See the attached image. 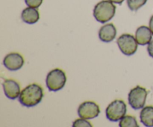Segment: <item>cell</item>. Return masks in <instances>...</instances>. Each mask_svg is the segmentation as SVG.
Wrapping results in <instances>:
<instances>
[{
  "label": "cell",
  "mask_w": 153,
  "mask_h": 127,
  "mask_svg": "<svg viewBox=\"0 0 153 127\" xmlns=\"http://www.w3.org/2000/svg\"><path fill=\"white\" fill-rule=\"evenodd\" d=\"M43 95V90L40 85L31 84L21 91L19 101L25 107H33L42 101Z\"/></svg>",
  "instance_id": "6da1fadb"
},
{
  "label": "cell",
  "mask_w": 153,
  "mask_h": 127,
  "mask_svg": "<svg viewBox=\"0 0 153 127\" xmlns=\"http://www.w3.org/2000/svg\"><path fill=\"white\" fill-rule=\"evenodd\" d=\"M116 13V6L109 0H102L96 4L94 9V16L97 21L101 23L110 21Z\"/></svg>",
  "instance_id": "7a4b0ae2"
},
{
  "label": "cell",
  "mask_w": 153,
  "mask_h": 127,
  "mask_svg": "<svg viewBox=\"0 0 153 127\" xmlns=\"http://www.w3.org/2000/svg\"><path fill=\"white\" fill-rule=\"evenodd\" d=\"M67 82L66 73L61 69H54L48 73L46 82L50 91H58L62 89Z\"/></svg>",
  "instance_id": "3957f363"
},
{
  "label": "cell",
  "mask_w": 153,
  "mask_h": 127,
  "mask_svg": "<svg viewBox=\"0 0 153 127\" xmlns=\"http://www.w3.org/2000/svg\"><path fill=\"white\" fill-rule=\"evenodd\" d=\"M126 104L121 100H116L108 105L106 108V117L112 122L122 119L126 114Z\"/></svg>",
  "instance_id": "277c9868"
},
{
  "label": "cell",
  "mask_w": 153,
  "mask_h": 127,
  "mask_svg": "<svg viewBox=\"0 0 153 127\" xmlns=\"http://www.w3.org/2000/svg\"><path fill=\"white\" fill-rule=\"evenodd\" d=\"M147 91L144 88L137 86L130 91L128 96V103L133 109L138 110L145 105Z\"/></svg>",
  "instance_id": "5b68a950"
},
{
  "label": "cell",
  "mask_w": 153,
  "mask_h": 127,
  "mask_svg": "<svg viewBox=\"0 0 153 127\" xmlns=\"http://www.w3.org/2000/svg\"><path fill=\"white\" fill-rule=\"evenodd\" d=\"M119 49L126 55H134L137 49V43L135 37L129 34H123L118 37L117 40Z\"/></svg>",
  "instance_id": "8992f818"
},
{
  "label": "cell",
  "mask_w": 153,
  "mask_h": 127,
  "mask_svg": "<svg viewBox=\"0 0 153 127\" xmlns=\"http://www.w3.org/2000/svg\"><path fill=\"white\" fill-rule=\"evenodd\" d=\"M100 113V107L94 102H84L79 105L78 108V114L79 117L86 120H91L97 117Z\"/></svg>",
  "instance_id": "52a82bcc"
},
{
  "label": "cell",
  "mask_w": 153,
  "mask_h": 127,
  "mask_svg": "<svg viewBox=\"0 0 153 127\" xmlns=\"http://www.w3.org/2000/svg\"><path fill=\"white\" fill-rule=\"evenodd\" d=\"M24 58L17 52H11L4 57L3 64L4 66L10 71H16L22 67L24 64Z\"/></svg>",
  "instance_id": "ba28073f"
},
{
  "label": "cell",
  "mask_w": 153,
  "mask_h": 127,
  "mask_svg": "<svg viewBox=\"0 0 153 127\" xmlns=\"http://www.w3.org/2000/svg\"><path fill=\"white\" fill-rule=\"evenodd\" d=\"M3 89L6 97L10 100L18 98L20 94V86L15 80L5 79L2 83Z\"/></svg>",
  "instance_id": "9c48e42d"
},
{
  "label": "cell",
  "mask_w": 153,
  "mask_h": 127,
  "mask_svg": "<svg viewBox=\"0 0 153 127\" xmlns=\"http://www.w3.org/2000/svg\"><path fill=\"white\" fill-rule=\"evenodd\" d=\"M116 35L117 29L114 25L112 23H108L103 25L99 31L100 39L102 41L106 42V43L112 41L116 37Z\"/></svg>",
  "instance_id": "30bf717a"
},
{
  "label": "cell",
  "mask_w": 153,
  "mask_h": 127,
  "mask_svg": "<svg viewBox=\"0 0 153 127\" xmlns=\"http://www.w3.org/2000/svg\"><path fill=\"white\" fill-rule=\"evenodd\" d=\"M152 33L150 28L147 26L142 25L139 27L135 32V39L137 43L141 46H145L149 44V42L152 40Z\"/></svg>",
  "instance_id": "8fae6325"
},
{
  "label": "cell",
  "mask_w": 153,
  "mask_h": 127,
  "mask_svg": "<svg viewBox=\"0 0 153 127\" xmlns=\"http://www.w3.org/2000/svg\"><path fill=\"white\" fill-rule=\"evenodd\" d=\"M22 21L28 24L36 23L40 19L38 10L35 7H28L24 9L21 14Z\"/></svg>",
  "instance_id": "7c38bea8"
},
{
  "label": "cell",
  "mask_w": 153,
  "mask_h": 127,
  "mask_svg": "<svg viewBox=\"0 0 153 127\" xmlns=\"http://www.w3.org/2000/svg\"><path fill=\"white\" fill-rule=\"evenodd\" d=\"M140 119L142 123L147 127L153 126V106L143 107L140 114Z\"/></svg>",
  "instance_id": "4fadbf2b"
},
{
  "label": "cell",
  "mask_w": 153,
  "mask_h": 127,
  "mask_svg": "<svg viewBox=\"0 0 153 127\" xmlns=\"http://www.w3.org/2000/svg\"><path fill=\"white\" fill-rule=\"evenodd\" d=\"M119 126L120 127H138L139 125L137 124L136 118L133 116L127 115L124 116L120 120L119 123Z\"/></svg>",
  "instance_id": "5bb4252c"
},
{
  "label": "cell",
  "mask_w": 153,
  "mask_h": 127,
  "mask_svg": "<svg viewBox=\"0 0 153 127\" xmlns=\"http://www.w3.org/2000/svg\"><path fill=\"white\" fill-rule=\"evenodd\" d=\"M146 1L147 0H127V4L130 10L135 11L143 7Z\"/></svg>",
  "instance_id": "9a60e30c"
},
{
  "label": "cell",
  "mask_w": 153,
  "mask_h": 127,
  "mask_svg": "<svg viewBox=\"0 0 153 127\" xmlns=\"http://www.w3.org/2000/svg\"><path fill=\"white\" fill-rule=\"evenodd\" d=\"M73 127H85V126H88L91 127L92 125L91 124V123L88 122L86 119H84V118H81L80 119H77L73 122Z\"/></svg>",
  "instance_id": "2e32d148"
},
{
  "label": "cell",
  "mask_w": 153,
  "mask_h": 127,
  "mask_svg": "<svg viewBox=\"0 0 153 127\" xmlns=\"http://www.w3.org/2000/svg\"><path fill=\"white\" fill-rule=\"evenodd\" d=\"M43 1V0H25V2L28 5V7L37 8L41 5Z\"/></svg>",
  "instance_id": "e0dca14e"
},
{
  "label": "cell",
  "mask_w": 153,
  "mask_h": 127,
  "mask_svg": "<svg viewBox=\"0 0 153 127\" xmlns=\"http://www.w3.org/2000/svg\"><path fill=\"white\" fill-rule=\"evenodd\" d=\"M147 51L149 55H150L152 58H153V40H151V41L149 42V44H148Z\"/></svg>",
  "instance_id": "ac0fdd59"
},
{
  "label": "cell",
  "mask_w": 153,
  "mask_h": 127,
  "mask_svg": "<svg viewBox=\"0 0 153 127\" xmlns=\"http://www.w3.org/2000/svg\"><path fill=\"white\" fill-rule=\"evenodd\" d=\"M149 28H150L151 31H152L153 34V15L151 16L150 19H149Z\"/></svg>",
  "instance_id": "d6986e66"
},
{
  "label": "cell",
  "mask_w": 153,
  "mask_h": 127,
  "mask_svg": "<svg viewBox=\"0 0 153 127\" xmlns=\"http://www.w3.org/2000/svg\"><path fill=\"white\" fill-rule=\"evenodd\" d=\"M109 1H111V2H113V3H114V4H121L123 2L124 0H109Z\"/></svg>",
  "instance_id": "ffe728a7"
}]
</instances>
